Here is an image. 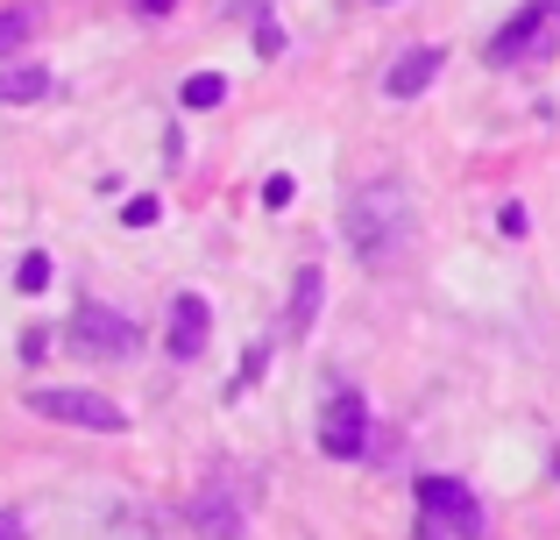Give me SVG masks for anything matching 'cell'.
Returning a JSON list of instances; mask_svg holds the SVG:
<instances>
[{
	"mask_svg": "<svg viewBox=\"0 0 560 540\" xmlns=\"http://www.w3.org/2000/svg\"><path fill=\"white\" fill-rule=\"evenodd\" d=\"M0 540H28V519L22 513H0Z\"/></svg>",
	"mask_w": 560,
	"mask_h": 540,
	"instance_id": "obj_19",
	"label": "cell"
},
{
	"mask_svg": "<svg viewBox=\"0 0 560 540\" xmlns=\"http://www.w3.org/2000/svg\"><path fill=\"white\" fill-rule=\"evenodd\" d=\"M178 100L185 107H220V100H228V79H220V71H191L178 85Z\"/></svg>",
	"mask_w": 560,
	"mask_h": 540,
	"instance_id": "obj_11",
	"label": "cell"
},
{
	"mask_svg": "<svg viewBox=\"0 0 560 540\" xmlns=\"http://www.w3.org/2000/svg\"><path fill=\"white\" fill-rule=\"evenodd\" d=\"M419 513L447 540H482V505L462 476H419Z\"/></svg>",
	"mask_w": 560,
	"mask_h": 540,
	"instance_id": "obj_3",
	"label": "cell"
},
{
	"mask_svg": "<svg viewBox=\"0 0 560 540\" xmlns=\"http://www.w3.org/2000/svg\"><path fill=\"white\" fill-rule=\"evenodd\" d=\"M136 8H142V14H171V8H178V0H136Z\"/></svg>",
	"mask_w": 560,
	"mask_h": 540,
	"instance_id": "obj_20",
	"label": "cell"
},
{
	"mask_svg": "<svg viewBox=\"0 0 560 540\" xmlns=\"http://www.w3.org/2000/svg\"><path fill=\"white\" fill-rule=\"evenodd\" d=\"M256 50H262V57H277V50H284V28L262 22V28H256Z\"/></svg>",
	"mask_w": 560,
	"mask_h": 540,
	"instance_id": "obj_17",
	"label": "cell"
},
{
	"mask_svg": "<svg viewBox=\"0 0 560 540\" xmlns=\"http://www.w3.org/2000/svg\"><path fill=\"white\" fill-rule=\"evenodd\" d=\"M191 519H199V527L213 533V540H234V533H242V519H234V505H228V498H199V513H191Z\"/></svg>",
	"mask_w": 560,
	"mask_h": 540,
	"instance_id": "obj_12",
	"label": "cell"
},
{
	"mask_svg": "<svg viewBox=\"0 0 560 540\" xmlns=\"http://www.w3.org/2000/svg\"><path fill=\"white\" fill-rule=\"evenodd\" d=\"M150 221H164V199H156V193H136L121 207V228H150Z\"/></svg>",
	"mask_w": 560,
	"mask_h": 540,
	"instance_id": "obj_14",
	"label": "cell"
},
{
	"mask_svg": "<svg viewBox=\"0 0 560 540\" xmlns=\"http://www.w3.org/2000/svg\"><path fill=\"white\" fill-rule=\"evenodd\" d=\"M206 328H213V306H206L199 299V291H178V299H171V356H178V363H191V356H199V348H206Z\"/></svg>",
	"mask_w": 560,
	"mask_h": 540,
	"instance_id": "obj_8",
	"label": "cell"
},
{
	"mask_svg": "<svg viewBox=\"0 0 560 540\" xmlns=\"http://www.w3.org/2000/svg\"><path fill=\"white\" fill-rule=\"evenodd\" d=\"M28 43V14H0V50H22Z\"/></svg>",
	"mask_w": 560,
	"mask_h": 540,
	"instance_id": "obj_15",
	"label": "cell"
},
{
	"mask_svg": "<svg viewBox=\"0 0 560 540\" xmlns=\"http://www.w3.org/2000/svg\"><path fill=\"white\" fill-rule=\"evenodd\" d=\"M43 285H50V256H43V250H28L22 264H14V291H43Z\"/></svg>",
	"mask_w": 560,
	"mask_h": 540,
	"instance_id": "obj_13",
	"label": "cell"
},
{
	"mask_svg": "<svg viewBox=\"0 0 560 540\" xmlns=\"http://www.w3.org/2000/svg\"><path fill=\"white\" fill-rule=\"evenodd\" d=\"M319 448H327L334 462H355L362 448H370V405H362V391H334L327 413H319Z\"/></svg>",
	"mask_w": 560,
	"mask_h": 540,
	"instance_id": "obj_5",
	"label": "cell"
},
{
	"mask_svg": "<svg viewBox=\"0 0 560 540\" xmlns=\"http://www.w3.org/2000/svg\"><path fill=\"white\" fill-rule=\"evenodd\" d=\"M319 291H327V277H319L313 264H305L299 277H291V334H305V328H313V313H319Z\"/></svg>",
	"mask_w": 560,
	"mask_h": 540,
	"instance_id": "obj_10",
	"label": "cell"
},
{
	"mask_svg": "<svg viewBox=\"0 0 560 540\" xmlns=\"http://www.w3.org/2000/svg\"><path fill=\"white\" fill-rule=\"evenodd\" d=\"M28 413L65 420V427H85V434H121L128 427L121 405L100 399V391H79V384H36V391H28Z\"/></svg>",
	"mask_w": 560,
	"mask_h": 540,
	"instance_id": "obj_2",
	"label": "cell"
},
{
	"mask_svg": "<svg viewBox=\"0 0 560 540\" xmlns=\"http://www.w3.org/2000/svg\"><path fill=\"white\" fill-rule=\"evenodd\" d=\"M71 342L93 363H128L142 348V328L128 313H114V306H79V313H71Z\"/></svg>",
	"mask_w": 560,
	"mask_h": 540,
	"instance_id": "obj_4",
	"label": "cell"
},
{
	"mask_svg": "<svg viewBox=\"0 0 560 540\" xmlns=\"http://www.w3.org/2000/svg\"><path fill=\"white\" fill-rule=\"evenodd\" d=\"M547 22H553V8H547V0H525V8H518V14H511V22L490 36V65H518V57L533 50L539 36H547Z\"/></svg>",
	"mask_w": 560,
	"mask_h": 540,
	"instance_id": "obj_6",
	"label": "cell"
},
{
	"mask_svg": "<svg viewBox=\"0 0 560 540\" xmlns=\"http://www.w3.org/2000/svg\"><path fill=\"white\" fill-rule=\"evenodd\" d=\"M291 193H299L291 179H270V185H262V207H291Z\"/></svg>",
	"mask_w": 560,
	"mask_h": 540,
	"instance_id": "obj_16",
	"label": "cell"
},
{
	"mask_svg": "<svg viewBox=\"0 0 560 540\" xmlns=\"http://www.w3.org/2000/svg\"><path fill=\"white\" fill-rule=\"evenodd\" d=\"M43 93H50L43 65H0V107H36Z\"/></svg>",
	"mask_w": 560,
	"mask_h": 540,
	"instance_id": "obj_9",
	"label": "cell"
},
{
	"mask_svg": "<svg viewBox=\"0 0 560 540\" xmlns=\"http://www.w3.org/2000/svg\"><path fill=\"white\" fill-rule=\"evenodd\" d=\"M43 348H50V334H43V328H28V334H22V356H28V363H43Z\"/></svg>",
	"mask_w": 560,
	"mask_h": 540,
	"instance_id": "obj_18",
	"label": "cell"
},
{
	"mask_svg": "<svg viewBox=\"0 0 560 540\" xmlns=\"http://www.w3.org/2000/svg\"><path fill=\"white\" fill-rule=\"evenodd\" d=\"M341 228H348V250H355L370 271H376V264H397V256L411 250V193H405L397 179L355 185V193H348Z\"/></svg>",
	"mask_w": 560,
	"mask_h": 540,
	"instance_id": "obj_1",
	"label": "cell"
},
{
	"mask_svg": "<svg viewBox=\"0 0 560 540\" xmlns=\"http://www.w3.org/2000/svg\"><path fill=\"white\" fill-rule=\"evenodd\" d=\"M440 65H447V50H440V43H419V50H405L390 71H383V93L390 100H419L425 85L440 79Z\"/></svg>",
	"mask_w": 560,
	"mask_h": 540,
	"instance_id": "obj_7",
	"label": "cell"
}]
</instances>
